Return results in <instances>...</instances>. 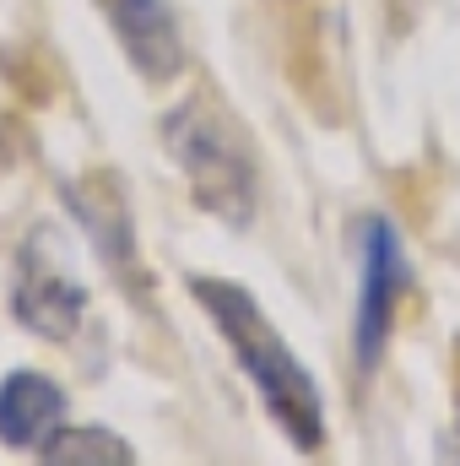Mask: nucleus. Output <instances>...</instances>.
I'll list each match as a JSON object with an SVG mask.
<instances>
[{
    "mask_svg": "<svg viewBox=\"0 0 460 466\" xmlns=\"http://www.w3.org/2000/svg\"><path fill=\"white\" fill-rule=\"evenodd\" d=\"M185 288L212 315L217 337L233 348L238 369L249 374L255 396L265 401V412L287 434V445L304 451V456H315L325 445V396H320L315 374L304 369V358L293 352V342L271 326V315L260 309V299L249 288L228 282V277H201V271Z\"/></svg>",
    "mask_w": 460,
    "mask_h": 466,
    "instance_id": "1",
    "label": "nucleus"
},
{
    "mask_svg": "<svg viewBox=\"0 0 460 466\" xmlns=\"http://www.w3.org/2000/svg\"><path fill=\"white\" fill-rule=\"evenodd\" d=\"M163 147L185 168L190 196H195V207L206 218H217L233 233H244L255 223V157H249V136H244V125L212 93H190V98H179L163 115Z\"/></svg>",
    "mask_w": 460,
    "mask_h": 466,
    "instance_id": "2",
    "label": "nucleus"
},
{
    "mask_svg": "<svg viewBox=\"0 0 460 466\" xmlns=\"http://www.w3.org/2000/svg\"><path fill=\"white\" fill-rule=\"evenodd\" d=\"M357 255H363V282H357L352 352H357V369H363V374H374V369H379V358H385V348H390L395 299L406 293V282H412V266H406L401 233H395V223H390V218H363Z\"/></svg>",
    "mask_w": 460,
    "mask_h": 466,
    "instance_id": "3",
    "label": "nucleus"
},
{
    "mask_svg": "<svg viewBox=\"0 0 460 466\" xmlns=\"http://www.w3.org/2000/svg\"><path fill=\"white\" fill-rule=\"evenodd\" d=\"M11 315H16L22 331H33L44 342H71L82 315H87V288L60 260H44V233L27 238V249H22V271H16V288H11Z\"/></svg>",
    "mask_w": 460,
    "mask_h": 466,
    "instance_id": "4",
    "label": "nucleus"
},
{
    "mask_svg": "<svg viewBox=\"0 0 460 466\" xmlns=\"http://www.w3.org/2000/svg\"><path fill=\"white\" fill-rule=\"evenodd\" d=\"M98 11L146 87H168L185 71V33L168 0H98Z\"/></svg>",
    "mask_w": 460,
    "mask_h": 466,
    "instance_id": "5",
    "label": "nucleus"
},
{
    "mask_svg": "<svg viewBox=\"0 0 460 466\" xmlns=\"http://www.w3.org/2000/svg\"><path fill=\"white\" fill-rule=\"evenodd\" d=\"M60 201L65 212L76 218V228L87 233V244L98 249V260L115 271V277H135V228H130V207H125V190L115 179H71L60 185Z\"/></svg>",
    "mask_w": 460,
    "mask_h": 466,
    "instance_id": "6",
    "label": "nucleus"
},
{
    "mask_svg": "<svg viewBox=\"0 0 460 466\" xmlns=\"http://www.w3.org/2000/svg\"><path fill=\"white\" fill-rule=\"evenodd\" d=\"M65 423V390L44 369H11L0 380V445L16 456H38Z\"/></svg>",
    "mask_w": 460,
    "mask_h": 466,
    "instance_id": "7",
    "label": "nucleus"
},
{
    "mask_svg": "<svg viewBox=\"0 0 460 466\" xmlns=\"http://www.w3.org/2000/svg\"><path fill=\"white\" fill-rule=\"evenodd\" d=\"M38 461H49V466H87V461L130 466L135 451H130L119 434H109V429H60V434L38 451Z\"/></svg>",
    "mask_w": 460,
    "mask_h": 466,
    "instance_id": "8",
    "label": "nucleus"
}]
</instances>
